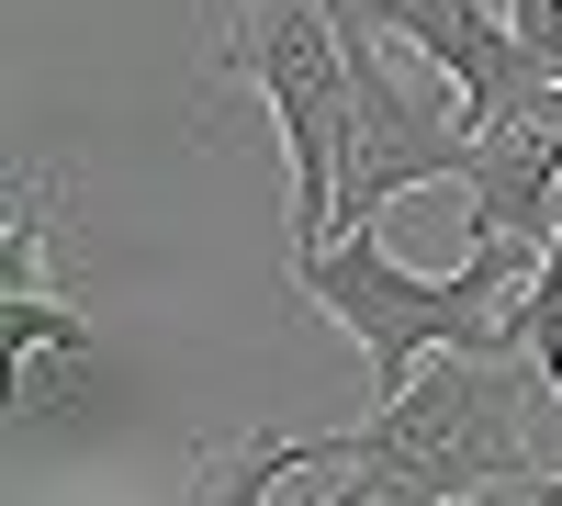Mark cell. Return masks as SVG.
<instances>
[{
  "mask_svg": "<svg viewBox=\"0 0 562 506\" xmlns=\"http://www.w3.org/2000/svg\"><path fill=\"white\" fill-rule=\"evenodd\" d=\"M338 495H304V506H473L551 473L562 450V394L551 372L518 360H484V349H428L416 383L383 394L371 417L338 439Z\"/></svg>",
  "mask_w": 562,
  "mask_h": 506,
  "instance_id": "6da1fadb",
  "label": "cell"
},
{
  "mask_svg": "<svg viewBox=\"0 0 562 506\" xmlns=\"http://www.w3.org/2000/svg\"><path fill=\"white\" fill-rule=\"evenodd\" d=\"M529 270H540V248H495V237L461 248V270H405L371 225H349V237H326L315 259H293V282H304V304H326V315L360 338L371 383L405 394L428 349L518 360V349H529V327H518ZM529 360H540V349H529Z\"/></svg>",
  "mask_w": 562,
  "mask_h": 506,
  "instance_id": "7a4b0ae2",
  "label": "cell"
},
{
  "mask_svg": "<svg viewBox=\"0 0 562 506\" xmlns=\"http://www.w3.org/2000/svg\"><path fill=\"white\" fill-rule=\"evenodd\" d=\"M214 90H248L293 169V259L338 237V158H349V23L338 0H248L214 23Z\"/></svg>",
  "mask_w": 562,
  "mask_h": 506,
  "instance_id": "3957f363",
  "label": "cell"
},
{
  "mask_svg": "<svg viewBox=\"0 0 562 506\" xmlns=\"http://www.w3.org/2000/svg\"><path fill=\"white\" fill-rule=\"evenodd\" d=\"M338 23H349V158H338V237H349V225H371L394 192H428V180H473L484 135L461 124V113H416V90L394 79L383 34H371L349 0H338Z\"/></svg>",
  "mask_w": 562,
  "mask_h": 506,
  "instance_id": "277c9868",
  "label": "cell"
},
{
  "mask_svg": "<svg viewBox=\"0 0 562 506\" xmlns=\"http://www.w3.org/2000/svg\"><path fill=\"white\" fill-rule=\"evenodd\" d=\"M461 237H495V248H551L562 225V79H540L518 113L484 124V158L461 180Z\"/></svg>",
  "mask_w": 562,
  "mask_h": 506,
  "instance_id": "5b68a950",
  "label": "cell"
},
{
  "mask_svg": "<svg viewBox=\"0 0 562 506\" xmlns=\"http://www.w3.org/2000/svg\"><path fill=\"white\" fill-rule=\"evenodd\" d=\"M349 12H360L371 34L416 45V57H439V68H450V90H461V124H473V135H484L495 113H518L529 90H540L518 23H495V0H349Z\"/></svg>",
  "mask_w": 562,
  "mask_h": 506,
  "instance_id": "8992f818",
  "label": "cell"
},
{
  "mask_svg": "<svg viewBox=\"0 0 562 506\" xmlns=\"http://www.w3.org/2000/svg\"><path fill=\"white\" fill-rule=\"evenodd\" d=\"M338 462H349L338 439H281V428H259V439H237V450H203V462L180 473V506H270L281 484L338 473Z\"/></svg>",
  "mask_w": 562,
  "mask_h": 506,
  "instance_id": "52a82bcc",
  "label": "cell"
},
{
  "mask_svg": "<svg viewBox=\"0 0 562 506\" xmlns=\"http://www.w3.org/2000/svg\"><path fill=\"white\" fill-rule=\"evenodd\" d=\"M0 349L12 360H57V349H90V315L68 293H0Z\"/></svg>",
  "mask_w": 562,
  "mask_h": 506,
  "instance_id": "ba28073f",
  "label": "cell"
},
{
  "mask_svg": "<svg viewBox=\"0 0 562 506\" xmlns=\"http://www.w3.org/2000/svg\"><path fill=\"white\" fill-rule=\"evenodd\" d=\"M506 23H518L529 68H540V79H562V0H506Z\"/></svg>",
  "mask_w": 562,
  "mask_h": 506,
  "instance_id": "9c48e42d",
  "label": "cell"
},
{
  "mask_svg": "<svg viewBox=\"0 0 562 506\" xmlns=\"http://www.w3.org/2000/svg\"><path fill=\"white\" fill-rule=\"evenodd\" d=\"M518 506H562V473H529V484H506Z\"/></svg>",
  "mask_w": 562,
  "mask_h": 506,
  "instance_id": "30bf717a",
  "label": "cell"
}]
</instances>
